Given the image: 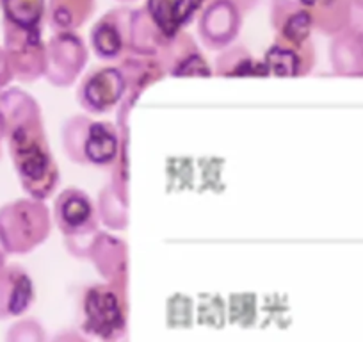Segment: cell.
<instances>
[{
	"label": "cell",
	"mask_w": 363,
	"mask_h": 342,
	"mask_svg": "<svg viewBox=\"0 0 363 342\" xmlns=\"http://www.w3.org/2000/svg\"><path fill=\"white\" fill-rule=\"evenodd\" d=\"M214 73L219 77H267L262 59L251 54L246 45L233 43L221 50L214 61Z\"/></svg>",
	"instance_id": "cell-21"
},
{
	"label": "cell",
	"mask_w": 363,
	"mask_h": 342,
	"mask_svg": "<svg viewBox=\"0 0 363 342\" xmlns=\"http://www.w3.org/2000/svg\"><path fill=\"white\" fill-rule=\"evenodd\" d=\"M50 342H89V341H87V337L82 333V331L68 328V330L59 331V333L55 335Z\"/></svg>",
	"instance_id": "cell-27"
},
{
	"label": "cell",
	"mask_w": 363,
	"mask_h": 342,
	"mask_svg": "<svg viewBox=\"0 0 363 342\" xmlns=\"http://www.w3.org/2000/svg\"><path fill=\"white\" fill-rule=\"evenodd\" d=\"M352 6L356 9H359V11H363V0H352Z\"/></svg>",
	"instance_id": "cell-31"
},
{
	"label": "cell",
	"mask_w": 363,
	"mask_h": 342,
	"mask_svg": "<svg viewBox=\"0 0 363 342\" xmlns=\"http://www.w3.org/2000/svg\"><path fill=\"white\" fill-rule=\"evenodd\" d=\"M96 209L102 225L111 230H125L128 225V202L114 191L111 184L102 187L96 198Z\"/></svg>",
	"instance_id": "cell-24"
},
{
	"label": "cell",
	"mask_w": 363,
	"mask_h": 342,
	"mask_svg": "<svg viewBox=\"0 0 363 342\" xmlns=\"http://www.w3.org/2000/svg\"><path fill=\"white\" fill-rule=\"evenodd\" d=\"M89 48L79 33H54L47 41L45 79L54 88H69L82 75Z\"/></svg>",
	"instance_id": "cell-7"
},
{
	"label": "cell",
	"mask_w": 363,
	"mask_h": 342,
	"mask_svg": "<svg viewBox=\"0 0 363 342\" xmlns=\"http://www.w3.org/2000/svg\"><path fill=\"white\" fill-rule=\"evenodd\" d=\"M125 77L118 65H104L84 73L77 88V102L87 114H107L123 102Z\"/></svg>",
	"instance_id": "cell-8"
},
{
	"label": "cell",
	"mask_w": 363,
	"mask_h": 342,
	"mask_svg": "<svg viewBox=\"0 0 363 342\" xmlns=\"http://www.w3.org/2000/svg\"><path fill=\"white\" fill-rule=\"evenodd\" d=\"M96 11V0H48L47 23L54 33H77Z\"/></svg>",
	"instance_id": "cell-20"
},
{
	"label": "cell",
	"mask_w": 363,
	"mask_h": 342,
	"mask_svg": "<svg viewBox=\"0 0 363 342\" xmlns=\"http://www.w3.org/2000/svg\"><path fill=\"white\" fill-rule=\"evenodd\" d=\"M50 209L34 198H18L0 207V239L9 255H27L52 232Z\"/></svg>",
	"instance_id": "cell-4"
},
{
	"label": "cell",
	"mask_w": 363,
	"mask_h": 342,
	"mask_svg": "<svg viewBox=\"0 0 363 342\" xmlns=\"http://www.w3.org/2000/svg\"><path fill=\"white\" fill-rule=\"evenodd\" d=\"M157 59L169 77H212L214 68L196 43V38L187 31L167 38Z\"/></svg>",
	"instance_id": "cell-13"
},
{
	"label": "cell",
	"mask_w": 363,
	"mask_h": 342,
	"mask_svg": "<svg viewBox=\"0 0 363 342\" xmlns=\"http://www.w3.org/2000/svg\"><path fill=\"white\" fill-rule=\"evenodd\" d=\"M62 150L80 166L111 167L121 148V131L116 123L93 120L87 114L69 116L62 125Z\"/></svg>",
	"instance_id": "cell-2"
},
{
	"label": "cell",
	"mask_w": 363,
	"mask_h": 342,
	"mask_svg": "<svg viewBox=\"0 0 363 342\" xmlns=\"http://www.w3.org/2000/svg\"><path fill=\"white\" fill-rule=\"evenodd\" d=\"M242 22L244 15L232 0H212L198 16L200 43L208 50H225L237 41Z\"/></svg>",
	"instance_id": "cell-9"
},
{
	"label": "cell",
	"mask_w": 363,
	"mask_h": 342,
	"mask_svg": "<svg viewBox=\"0 0 363 342\" xmlns=\"http://www.w3.org/2000/svg\"><path fill=\"white\" fill-rule=\"evenodd\" d=\"M6 342H48V338L40 321L34 317H26L9 326Z\"/></svg>",
	"instance_id": "cell-25"
},
{
	"label": "cell",
	"mask_w": 363,
	"mask_h": 342,
	"mask_svg": "<svg viewBox=\"0 0 363 342\" xmlns=\"http://www.w3.org/2000/svg\"><path fill=\"white\" fill-rule=\"evenodd\" d=\"M36 299L34 280L20 264H6L0 270V321L18 317Z\"/></svg>",
	"instance_id": "cell-15"
},
{
	"label": "cell",
	"mask_w": 363,
	"mask_h": 342,
	"mask_svg": "<svg viewBox=\"0 0 363 342\" xmlns=\"http://www.w3.org/2000/svg\"><path fill=\"white\" fill-rule=\"evenodd\" d=\"M330 62L337 75L363 77V33L347 27L331 38Z\"/></svg>",
	"instance_id": "cell-18"
},
{
	"label": "cell",
	"mask_w": 363,
	"mask_h": 342,
	"mask_svg": "<svg viewBox=\"0 0 363 342\" xmlns=\"http://www.w3.org/2000/svg\"><path fill=\"white\" fill-rule=\"evenodd\" d=\"M116 2H120V4H123V6H128V4H134V2H138V0H116Z\"/></svg>",
	"instance_id": "cell-32"
},
{
	"label": "cell",
	"mask_w": 363,
	"mask_h": 342,
	"mask_svg": "<svg viewBox=\"0 0 363 342\" xmlns=\"http://www.w3.org/2000/svg\"><path fill=\"white\" fill-rule=\"evenodd\" d=\"M87 260L93 263L104 280L120 287H127L128 248L123 239L106 230H99L91 241Z\"/></svg>",
	"instance_id": "cell-14"
},
{
	"label": "cell",
	"mask_w": 363,
	"mask_h": 342,
	"mask_svg": "<svg viewBox=\"0 0 363 342\" xmlns=\"http://www.w3.org/2000/svg\"><path fill=\"white\" fill-rule=\"evenodd\" d=\"M0 116L16 177L26 194L48 200L61 182V171L52 153L43 113L30 93L8 88L0 93Z\"/></svg>",
	"instance_id": "cell-1"
},
{
	"label": "cell",
	"mask_w": 363,
	"mask_h": 342,
	"mask_svg": "<svg viewBox=\"0 0 363 342\" xmlns=\"http://www.w3.org/2000/svg\"><path fill=\"white\" fill-rule=\"evenodd\" d=\"M313 31L328 38L344 33L351 23L352 0H305Z\"/></svg>",
	"instance_id": "cell-19"
},
{
	"label": "cell",
	"mask_w": 363,
	"mask_h": 342,
	"mask_svg": "<svg viewBox=\"0 0 363 342\" xmlns=\"http://www.w3.org/2000/svg\"><path fill=\"white\" fill-rule=\"evenodd\" d=\"M55 226L65 236V248L75 259L87 260L91 241L100 230L96 202L79 187H66L54 202Z\"/></svg>",
	"instance_id": "cell-5"
},
{
	"label": "cell",
	"mask_w": 363,
	"mask_h": 342,
	"mask_svg": "<svg viewBox=\"0 0 363 342\" xmlns=\"http://www.w3.org/2000/svg\"><path fill=\"white\" fill-rule=\"evenodd\" d=\"M166 41L167 38L157 29V26L146 13L145 6L143 8H132L130 34H128L130 54L157 57Z\"/></svg>",
	"instance_id": "cell-22"
},
{
	"label": "cell",
	"mask_w": 363,
	"mask_h": 342,
	"mask_svg": "<svg viewBox=\"0 0 363 342\" xmlns=\"http://www.w3.org/2000/svg\"><path fill=\"white\" fill-rule=\"evenodd\" d=\"M4 50L11 62L15 80L22 84H33L45 77L47 72V41L43 31L20 29L2 22Z\"/></svg>",
	"instance_id": "cell-6"
},
{
	"label": "cell",
	"mask_w": 363,
	"mask_h": 342,
	"mask_svg": "<svg viewBox=\"0 0 363 342\" xmlns=\"http://www.w3.org/2000/svg\"><path fill=\"white\" fill-rule=\"evenodd\" d=\"M8 251H6L4 244H2V239H0V270L8 264Z\"/></svg>",
	"instance_id": "cell-29"
},
{
	"label": "cell",
	"mask_w": 363,
	"mask_h": 342,
	"mask_svg": "<svg viewBox=\"0 0 363 342\" xmlns=\"http://www.w3.org/2000/svg\"><path fill=\"white\" fill-rule=\"evenodd\" d=\"M265 70L274 77H305L313 72L317 65V50L313 40H289L274 36L271 47L265 50Z\"/></svg>",
	"instance_id": "cell-12"
},
{
	"label": "cell",
	"mask_w": 363,
	"mask_h": 342,
	"mask_svg": "<svg viewBox=\"0 0 363 342\" xmlns=\"http://www.w3.org/2000/svg\"><path fill=\"white\" fill-rule=\"evenodd\" d=\"M130 13L132 8L120 6L104 13L89 31L91 50L102 61L118 62L130 54Z\"/></svg>",
	"instance_id": "cell-10"
},
{
	"label": "cell",
	"mask_w": 363,
	"mask_h": 342,
	"mask_svg": "<svg viewBox=\"0 0 363 342\" xmlns=\"http://www.w3.org/2000/svg\"><path fill=\"white\" fill-rule=\"evenodd\" d=\"M269 22L274 29V36L310 40L313 34L305 0H269Z\"/></svg>",
	"instance_id": "cell-17"
},
{
	"label": "cell",
	"mask_w": 363,
	"mask_h": 342,
	"mask_svg": "<svg viewBox=\"0 0 363 342\" xmlns=\"http://www.w3.org/2000/svg\"><path fill=\"white\" fill-rule=\"evenodd\" d=\"M13 80H15V73H13L11 62H9L4 47L0 45V93L11 88Z\"/></svg>",
	"instance_id": "cell-26"
},
{
	"label": "cell",
	"mask_w": 363,
	"mask_h": 342,
	"mask_svg": "<svg viewBox=\"0 0 363 342\" xmlns=\"http://www.w3.org/2000/svg\"><path fill=\"white\" fill-rule=\"evenodd\" d=\"M205 0H146L145 9L166 38L177 36L200 16Z\"/></svg>",
	"instance_id": "cell-16"
},
{
	"label": "cell",
	"mask_w": 363,
	"mask_h": 342,
	"mask_svg": "<svg viewBox=\"0 0 363 342\" xmlns=\"http://www.w3.org/2000/svg\"><path fill=\"white\" fill-rule=\"evenodd\" d=\"M208 2H212V0H205V4H208Z\"/></svg>",
	"instance_id": "cell-33"
},
{
	"label": "cell",
	"mask_w": 363,
	"mask_h": 342,
	"mask_svg": "<svg viewBox=\"0 0 363 342\" xmlns=\"http://www.w3.org/2000/svg\"><path fill=\"white\" fill-rule=\"evenodd\" d=\"M127 287L91 284L80 296V330L100 342H128Z\"/></svg>",
	"instance_id": "cell-3"
},
{
	"label": "cell",
	"mask_w": 363,
	"mask_h": 342,
	"mask_svg": "<svg viewBox=\"0 0 363 342\" xmlns=\"http://www.w3.org/2000/svg\"><path fill=\"white\" fill-rule=\"evenodd\" d=\"M48 0H0L2 22L20 29L43 31Z\"/></svg>",
	"instance_id": "cell-23"
},
{
	"label": "cell",
	"mask_w": 363,
	"mask_h": 342,
	"mask_svg": "<svg viewBox=\"0 0 363 342\" xmlns=\"http://www.w3.org/2000/svg\"><path fill=\"white\" fill-rule=\"evenodd\" d=\"M118 68L121 70L125 77V92L123 102L118 107V121L116 125L120 128L128 127V118H130L132 109L135 107L138 100L141 99L143 93L166 79V72H164L162 65L157 57H150V55H125L121 61L116 62Z\"/></svg>",
	"instance_id": "cell-11"
},
{
	"label": "cell",
	"mask_w": 363,
	"mask_h": 342,
	"mask_svg": "<svg viewBox=\"0 0 363 342\" xmlns=\"http://www.w3.org/2000/svg\"><path fill=\"white\" fill-rule=\"evenodd\" d=\"M232 2L240 9V13L246 16V15H250L251 11H255L258 6H260L262 0H232Z\"/></svg>",
	"instance_id": "cell-28"
},
{
	"label": "cell",
	"mask_w": 363,
	"mask_h": 342,
	"mask_svg": "<svg viewBox=\"0 0 363 342\" xmlns=\"http://www.w3.org/2000/svg\"><path fill=\"white\" fill-rule=\"evenodd\" d=\"M6 141V128L4 121H2V116H0V159H2V145Z\"/></svg>",
	"instance_id": "cell-30"
}]
</instances>
